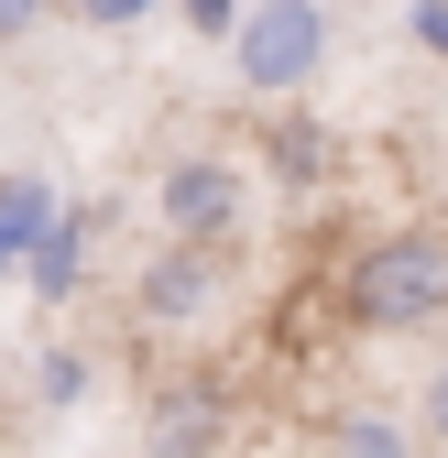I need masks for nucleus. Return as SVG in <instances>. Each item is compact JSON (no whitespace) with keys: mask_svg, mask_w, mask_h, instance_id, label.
Segmentation results:
<instances>
[{"mask_svg":"<svg viewBox=\"0 0 448 458\" xmlns=\"http://www.w3.org/2000/svg\"><path fill=\"white\" fill-rule=\"evenodd\" d=\"M340 317L361 338H416V327H437L448 317V241H437V229H383L372 251H350Z\"/></svg>","mask_w":448,"mask_h":458,"instance_id":"1","label":"nucleus"},{"mask_svg":"<svg viewBox=\"0 0 448 458\" xmlns=\"http://www.w3.org/2000/svg\"><path fill=\"white\" fill-rule=\"evenodd\" d=\"M153 218H164V241H186V251H241L252 241V175L230 153H176L153 175Z\"/></svg>","mask_w":448,"mask_h":458,"instance_id":"2","label":"nucleus"},{"mask_svg":"<svg viewBox=\"0 0 448 458\" xmlns=\"http://www.w3.org/2000/svg\"><path fill=\"white\" fill-rule=\"evenodd\" d=\"M219 447H230V382L219 371L142 382V458H219Z\"/></svg>","mask_w":448,"mask_h":458,"instance_id":"3","label":"nucleus"},{"mask_svg":"<svg viewBox=\"0 0 448 458\" xmlns=\"http://www.w3.org/2000/svg\"><path fill=\"white\" fill-rule=\"evenodd\" d=\"M241 77L252 88H306L328 66V12L317 0H263V12H241Z\"/></svg>","mask_w":448,"mask_h":458,"instance_id":"4","label":"nucleus"},{"mask_svg":"<svg viewBox=\"0 0 448 458\" xmlns=\"http://www.w3.org/2000/svg\"><path fill=\"white\" fill-rule=\"evenodd\" d=\"M219 262H230V251H186V241H164V251L132 273V317L164 327V338H176V327H208V306H219Z\"/></svg>","mask_w":448,"mask_h":458,"instance_id":"5","label":"nucleus"},{"mask_svg":"<svg viewBox=\"0 0 448 458\" xmlns=\"http://www.w3.org/2000/svg\"><path fill=\"white\" fill-rule=\"evenodd\" d=\"M328 458H416V426L350 404V415H328Z\"/></svg>","mask_w":448,"mask_h":458,"instance_id":"6","label":"nucleus"},{"mask_svg":"<svg viewBox=\"0 0 448 458\" xmlns=\"http://www.w3.org/2000/svg\"><path fill=\"white\" fill-rule=\"evenodd\" d=\"M33 284H44V295H66V284H77V229H55V241H44V262H33Z\"/></svg>","mask_w":448,"mask_h":458,"instance_id":"7","label":"nucleus"},{"mask_svg":"<svg viewBox=\"0 0 448 458\" xmlns=\"http://www.w3.org/2000/svg\"><path fill=\"white\" fill-rule=\"evenodd\" d=\"M77 393H88V360L77 350H44V404H77Z\"/></svg>","mask_w":448,"mask_h":458,"instance_id":"8","label":"nucleus"},{"mask_svg":"<svg viewBox=\"0 0 448 458\" xmlns=\"http://www.w3.org/2000/svg\"><path fill=\"white\" fill-rule=\"evenodd\" d=\"M416 426H426V447H448V360H437V382H426V415H416Z\"/></svg>","mask_w":448,"mask_h":458,"instance_id":"9","label":"nucleus"},{"mask_svg":"<svg viewBox=\"0 0 448 458\" xmlns=\"http://www.w3.org/2000/svg\"><path fill=\"white\" fill-rule=\"evenodd\" d=\"M77 12H88V22H142L153 0H77Z\"/></svg>","mask_w":448,"mask_h":458,"instance_id":"10","label":"nucleus"},{"mask_svg":"<svg viewBox=\"0 0 448 458\" xmlns=\"http://www.w3.org/2000/svg\"><path fill=\"white\" fill-rule=\"evenodd\" d=\"M44 22V0H0V33H33Z\"/></svg>","mask_w":448,"mask_h":458,"instance_id":"11","label":"nucleus"},{"mask_svg":"<svg viewBox=\"0 0 448 458\" xmlns=\"http://www.w3.org/2000/svg\"><path fill=\"white\" fill-rule=\"evenodd\" d=\"M186 12H197V22H208V33H219V22H230V0H186Z\"/></svg>","mask_w":448,"mask_h":458,"instance_id":"12","label":"nucleus"}]
</instances>
